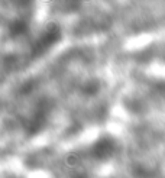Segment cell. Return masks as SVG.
I'll use <instances>...</instances> for the list:
<instances>
[{
  "instance_id": "obj_1",
  "label": "cell",
  "mask_w": 165,
  "mask_h": 178,
  "mask_svg": "<svg viewBox=\"0 0 165 178\" xmlns=\"http://www.w3.org/2000/svg\"><path fill=\"white\" fill-rule=\"evenodd\" d=\"M115 149H116V146H115V143H113L112 140L101 139V140H99V142L91 148V155H93L96 159L103 161V159L110 158V156L113 155Z\"/></svg>"
}]
</instances>
